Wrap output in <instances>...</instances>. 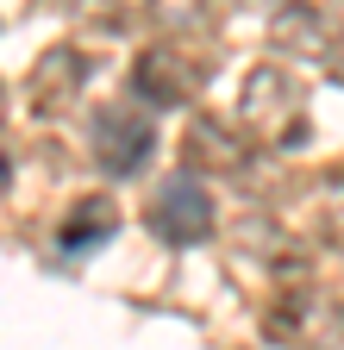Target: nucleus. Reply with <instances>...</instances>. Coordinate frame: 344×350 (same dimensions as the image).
I'll use <instances>...</instances> for the list:
<instances>
[{
	"label": "nucleus",
	"mask_w": 344,
	"mask_h": 350,
	"mask_svg": "<svg viewBox=\"0 0 344 350\" xmlns=\"http://www.w3.org/2000/svg\"><path fill=\"white\" fill-rule=\"evenodd\" d=\"M150 226H157L163 244H194V238L213 232V200L200 194L194 175H169L163 194H157V206H150Z\"/></svg>",
	"instance_id": "obj_2"
},
{
	"label": "nucleus",
	"mask_w": 344,
	"mask_h": 350,
	"mask_svg": "<svg viewBox=\"0 0 344 350\" xmlns=\"http://www.w3.org/2000/svg\"><path fill=\"white\" fill-rule=\"evenodd\" d=\"M113 219H119V213H113L107 200H88V206H81V213L69 219V232H63V244H69V250H88V244H101V238L113 232Z\"/></svg>",
	"instance_id": "obj_5"
},
{
	"label": "nucleus",
	"mask_w": 344,
	"mask_h": 350,
	"mask_svg": "<svg viewBox=\"0 0 344 350\" xmlns=\"http://www.w3.org/2000/svg\"><path fill=\"white\" fill-rule=\"evenodd\" d=\"M132 88H138V100H150V107H176V100L194 94V69H188L176 51H144Z\"/></svg>",
	"instance_id": "obj_3"
},
{
	"label": "nucleus",
	"mask_w": 344,
	"mask_h": 350,
	"mask_svg": "<svg viewBox=\"0 0 344 350\" xmlns=\"http://www.w3.org/2000/svg\"><path fill=\"white\" fill-rule=\"evenodd\" d=\"M75 81H81V57H75V51H51L44 63L31 69V81H25V88H31V100L51 113V107H63V100L75 94Z\"/></svg>",
	"instance_id": "obj_4"
},
{
	"label": "nucleus",
	"mask_w": 344,
	"mask_h": 350,
	"mask_svg": "<svg viewBox=\"0 0 344 350\" xmlns=\"http://www.w3.org/2000/svg\"><path fill=\"white\" fill-rule=\"evenodd\" d=\"M88 144H94V157H101L107 175H138L144 157H150V144H157V131H150V119H144L138 107L119 100V107H101V113H94Z\"/></svg>",
	"instance_id": "obj_1"
}]
</instances>
